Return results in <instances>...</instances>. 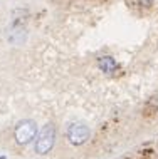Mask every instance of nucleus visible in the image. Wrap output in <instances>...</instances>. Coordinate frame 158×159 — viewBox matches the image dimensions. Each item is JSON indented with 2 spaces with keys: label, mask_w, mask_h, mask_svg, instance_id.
Returning <instances> with one entry per match:
<instances>
[{
  "label": "nucleus",
  "mask_w": 158,
  "mask_h": 159,
  "mask_svg": "<svg viewBox=\"0 0 158 159\" xmlns=\"http://www.w3.org/2000/svg\"><path fill=\"white\" fill-rule=\"evenodd\" d=\"M36 136H37V124L34 121H31V119H24V121H20L15 126L14 137H15V143L19 146L31 144L36 139Z\"/></svg>",
  "instance_id": "nucleus-1"
},
{
  "label": "nucleus",
  "mask_w": 158,
  "mask_h": 159,
  "mask_svg": "<svg viewBox=\"0 0 158 159\" xmlns=\"http://www.w3.org/2000/svg\"><path fill=\"white\" fill-rule=\"evenodd\" d=\"M54 141H55V129H54L52 124H47V126L42 127V131L39 132V136H37L34 149H36L37 154L44 156V154H47L50 149L54 148Z\"/></svg>",
  "instance_id": "nucleus-2"
},
{
  "label": "nucleus",
  "mask_w": 158,
  "mask_h": 159,
  "mask_svg": "<svg viewBox=\"0 0 158 159\" xmlns=\"http://www.w3.org/2000/svg\"><path fill=\"white\" fill-rule=\"evenodd\" d=\"M66 139L72 146H81L89 139V129L81 122H72L66 131Z\"/></svg>",
  "instance_id": "nucleus-3"
},
{
  "label": "nucleus",
  "mask_w": 158,
  "mask_h": 159,
  "mask_svg": "<svg viewBox=\"0 0 158 159\" xmlns=\"http://www.w3.org/2000/svg\"><path fill=\"white\" fill-rule=\"evenodd\" d=\"M138 3L141 7H150L151 3H153V0H138Z\"/></svg>",
  "instance_id": "nucleus-4"
}]
</instances>
